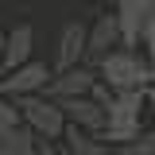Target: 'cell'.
<instances>
[{
    "label": "cell",
    "mask_w": 155,
    "mask_h": 155,
    "mask_svg": "<svg viewBox=\"0 0 155 155\" xmlns=\"http://www.w3.org/2000/svg\"><path fill=\"white\" fill-rule=\"evenodd\" d=\"M97 81L105 85V89H113V93H143L147 85L155 81V70L147 66V58L143 51H128V47H116L109 54L97 62Z\"/></svg>",
    "instance_id": "1"
},
{
    "label": "cell",
    "mask_w": 155,
    "mask_h": 155,
    "mask_svg": "<svg viewBox=\"0 0 155 155\" xmlns=\"http://www.w3.org/2000/svg\"><path fill=\"white\" fill-rule=\"evenodd\" d=\"M12 105L19 109V124L35 136V140H47V143L62 140L66 120H62V113H58L54 101H47L43 93H35V97H19V101H12Z\"/></svg>",
    "instance_id": "2"
},
{
    "label": "cell",
    "mask_w": 155,
    "mask_h": 155,
    "mask_svg": "<svg viewBox=\"0 0 155 155\" xmlns=\"http://www.w3.org/2000/svg\"><path fill=\"white\" fill-rule=\"evenodd\" d=\"M116 23L128 51H140V43L155 31V0H116Z\"/></svg>",
    "instance_id": "3"
},
{
    "label": "cell",
    "mask_w": 155,
    "mask_h": 155,
    "mask_svg": "<svg viewBox=\"0 0 155 155\" xmlns=\"http://www.w3.org/2000/svg\"><path fill=\"white\" fill-rule=\"evenodd\" d=\"M54 78V70L47 66V62H23L16 70H8V74L0 78V97H8V101H19V97H35L47 89V81Z\"/></svg>",
    "instance_id": "4"
},
{
    "label": "cell",
    "mask_w": 155,
    "mask_h": 155,
    "mask_svg": "<svg viewBox=\"0 0 155 155\" xmlns=\"http://www.w3.org/2000/svg\"><path fill=\"white\" fill-rule=\"evenodd\" d=\"M97 85V70L93 66H74V70H62V74H54L51 81H47V89H43V97L47 101H62V97H89V89Z\"/></svg>",
    "instance_id": "5"
},
{
    "label": "cell",
    "mask_w": 155,
    "mask_h": 155,
    "mask_svg": "<svg viewBox=\"0 0 155 155\" xmlns=\"http://www.w3.org/2000/svg\"><path fill=\"white\" fill-rule=\"evenodd\" d=\"M54 105H58V113H62V120L70 128H81V132H93V136L105 128V109L93 97H62Z\"/></svg>",
    "instance_id": "6"
},
{
    "label": "cell",
    "mask_w": 155,
    "mask_h": 155,
    "mask_svg": "<svg viewBox=\"0 0 155 155\" xmlns=\"http://www.w3.org/2000/svg\"><path fill=\"white\" fill-rule=\"evenodd\" d=\"M116 47H124L116 16L113 12H109V16H97L93 23L85 27V58H89V62H101V58L109 54V51H116Z\"/></svg>",
    "instance_id": "7"
},
{
    "label": "cell",
    "mask_w": 155,
    "mask_h": 155,
    "mask_svg": "<svg viewBox=\"0 0 155 155\" xmlns=\"http://www.w3.org/2000/svg\"><path fill=\"white\" fill-rule=\"evenodd\" d=\"M85 27H89V23H81V19H70V23L62 27L58 51H54V74L74 70V66L85 62Z\"/></svg>",
    "instance_id": "8"
},
{
    "label": "cell",
    "mask_w": 155,
    "mask_h": 155,
    "mask_svg": "<svg viewBox=\"0 0 155 155\" xmlns=\"http://www.w3.org/2000/svg\"><path fill=\"white\" fill-rule=\"evenodd\" d=\"M31 51H35V27L31 23H16L12 31H4V51H0L4 74L23 66V62H31Z\"/></svg>",
    "instance_id": "9"
},
{
    "label": "cell",
    "mask_w": 155,
    "mask_h": 155,
    "mask_svg": "<svg viewBox=\"0 0 155 155\" xmlns=\"http://www.w3.org/2000/svg\"><path fill=\"white\" fill-rule=\"evenodd\" d=\"M140 132H143L140 120H105V128L97 132V140H101L105 147H113V151H124Z\"/></svg>",
    "instance_id": "10"
},
{
    "label": "cell",
    "mask_w": 155,
    "mask_h": 155,
    "mask_svg": "<svg viewBox=\"0 0 155 155\" xmlns=\"http://www.w3.org/2000/svg\"><path fill=\"white\" fill-rule=\"evenodd\" d=\"M62 140H66V147H62L66 155H116L113 147H105L93 132H81V128H70V124H66Z\"/></svg>",
    "instance_id": "11"
},
{
    "label": "cell",
    "mask_w": 155,
    "mask_h": 155,
    "mask_svg": "<svg viewBox=\"0 0 155 155\" xmlns=\"http://www.w3.org/2000/svg\"><path fill=\"white\" fill-rule=\"evenodd\" d=\"M116 155H155V128L151 132H140L124 151H116Z\"/></svg>",
    "instance_id": "12"
},
{
    "label": "cell",
    "mask_w": 155,
    "mask_h": 155,
    "mask_svg": "<svg viewBox=\"0 0 155 155\" xmlns=\"http://www.w3.org/2000/svg\"><path fill=\"white\" fill-rule=\"evenodd\" d=\"M16 124H19V109L8 97H0V132H8V128H16Z\"/></svg>",
    "instance_id": "13"
},
{
    "label": "cell",
    "mask_w": 155,
    "mask_h": 155,
    "mask_svg": "<svg viewBox=\"0 0 155 155\" xmlns=\"http://www.w3.org/2000/svg\"><path fill=\"white\" fill-rule=\"evenodd\" d=\"M140 47H143V58H147V66H151V70H155V31H151V35H147V39H143Z\"/></svg>",
    "instance_id": "14"
},
{
    "label": "cell",
    "mask_w": 155,
    "mask_h": 155,
    "mask_svg": "<svg viewBox=\"0 0 155 155\" xmlns=\"http://www.w3.org/2000/svg\"><path fill=\"white\" fill-rule=\"evenodd\" d=\"M35 155H62V147H58V143H47V140H39Z\"/></svg>",
    "instance_id": "15"
},
{
    "label": "cell",
    "mask_w": 155,
    "mask_h": 155,
    "mask_svg": "<svg viewBox=\"0 0 155 155\" xmlns=\"http://www.w3.org/2000/svg\"><path fill=\"white\" fill-rule=\"evenodd\" d=\"M143 105H147V109H151V116H155V81L143 89Z\"/></svg>",
    "instance_id": "16"
},
{
    "label": "cell",
    "mask_w": 155,
    "mask_h": 155,
    "mask_svg": "<svg viewBox=\"0 0 155 155\" xmlns=\"http://www.w3.org/2000/svg\"><path fill=\"white\" fill-rule=\"evenodd\" d=\"M0 51H4V31H0Z\"/></svg>",
    "instance_id": "17"
},
{
    "label": "cell",
    "mask_w": 155,
    "mask_h": 155,
    "mask_svg": "<svg viewBox=\"0 0 155 155\" xmlns=\"http://www.w3.org/2000/svg\"><path fill=\"white\" fill-rule=\"evenodd\" d=\"M113 4H116V0H113Z\"/></svg>",
    "instance_id": "18"
},
{
    "label": "cell",
    "mask_w": 155,
    "mask_h": 155,
    "mask_svg": "<svg viewBox=\"0 0 155 155\" xmlns=\"http://www.w3.org/2000/svg\"><path fill=\"white\" fill-rule=\"evenodd\" d=\"M62 155H66V151H62Z\"/></svg>",
    "instance_id": "19"
}]
</instances>
